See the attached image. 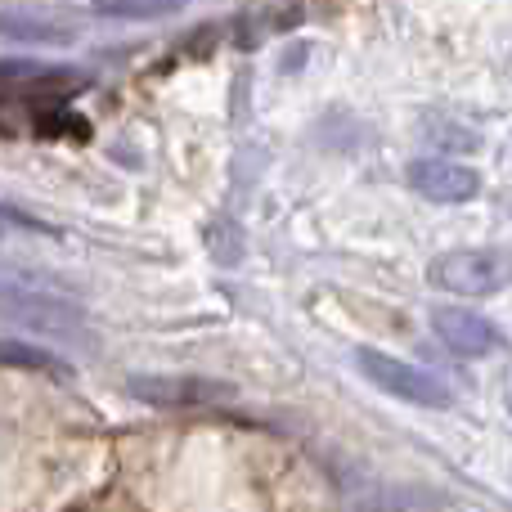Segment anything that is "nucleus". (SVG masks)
I'll return each mask as SVG.
<instances>
[{
    "instance_id": "1",
    "label": "nucleus",
    "mask_w": 512,
    "mask_h": 512,
    "mask_svg": "<svg viewBox=\"0 0 512 512\" xmlns=\"http://www.w3.org/2000/svg\"><path fill=\"white\" fill-rule=\"evenodd\" d=\"M351 360L373 387L396 396V400H405V405H423V409H450L454 405L450 387H445L436 373L418 369V364L400 360V355H387V351H378V346H355Z\"/></svg>"
},
{
    "instance_id": "2",
    "label": "nucleus",
    "mask_w": 512,
    "mask_h": 512,
    "mask_svg": "<svg viewBox=\"0 0 512 512\" xmlns=\"http://www.w3.org/2000/svg\"><path fill=\"white\" fill-rule=\"evenodd\" d=\"M432 283L459 297H495L512 288V252L508 248H454L432 261Z\"/></svg>"
},
{
    "instance_id": "3",
    "label": "nucleus",
    "mask_w": 512,
    "mask_h": 512,
    "mask_svg": "<svg viewBox=\"0 0 512 512\" xmlns=\"http://www.w3.org/2000/svg\"><path fill=\"white\" fill-rule=\"evenodd\" d=\"M0 306H5L14 319L32 324V328L90 342L86 337V310H81L72 297H63L59 288H27V279H0Z\"/></svg>"
},
{
    "instance_id": "4",
    "label": "nucleus",
    "mask_w": 512,
    "mask_h": 512,
    "mask_svg": "<svg viewBox=\"0 0 512 512\" xmlns=\"http://www.w3.org/2000/svg\"><path fill=\"white\" fill-rule=\"evenodd\" d=\"M409 189L414 194H423L427 203H472V198L481 194V176L472 167H463V162H450V158H418L409 162L405 171Z\"/></svg>"
},
{
    "instance_id": "5",
    "label": "nucleus",
    "mask_w": 512,
    "mask_h": 512,
    "mask_svg": "<svg viewBox=\"0 0 512 512\" xmlns=\"http://www.w3.org/2000/svg\"><path fill=\"white\" fill-rule=\"evenodd\" d=\"M432 328L450 351L468 355V360H481V355L499 351V333L486 315L477 310H463V306H436L432 310Z\"/></svg>"
},
{
    "instance_id": "6",
    "label": "nucleus",
    "mask_w": 512,
    "mask_h": 512,
    "mask_svg": "<svg viewBox=\"0 0 512 512\" xmlns=\"http://www.w3.org/2000/svg\"><path fill=\"white\" fill-rule=\"evenodd\" d=\"M131 396L149 405H207V400H225L230 387L207 378H131Z\"/></svg>"
},
{
    "instance_id": "7",
    "label": "nucleus",
    "mask_w": 512,
    "mask_h": 512,
    "mask_svg": "<svg viewBox=\"0 0 512 512\" xmlns=\"http://www.w3.org/2000/svg\"><path fill=\"white\" fill-rule=\"evenodd\" d=\"M0 32L14 36V41L68 45V41H77V18L50 14V9H5V14H0Z\"/></svg>"
},
{
    "instance_id": "8",
    "label": "nucleus",
    "mask_w": 512,
    "mask_h": 512,
    "mask_svg": "<svg viewBox=\"0 0 512 512\" xmlns=\"http://www.w3.org/2000/svg\"><path fill=\"white\" fill-rule=\"evenodd\" d=\"M99 18H126V23H140V18H171L180 14V0H95Z\"/></svg>"
},
{
    "instance_id": "9",
    "label": "nucleus",
    "mask_w": 512,
    "mask_h": 512,
    "mask_svg": "<svg viewBox=\"0 0 512 512\" xmlns=\"http://www.w3.org/2000/svg\"><path fill=\"white\" fill-rule=\"evenodd\" d=\"M0 364H27V369H54V355L41 346H23V342H0Z\"/></svg>"
},
{
    "instance_id": "10",
    "label": "nucleus",
    "mask_w": 512,
    "mask_h": 512,
    "mask_svg": "<svg viewBox=\"0 0 512 512\" xmlns=\"http://www.w3.org/2000/svg\"><path fill=\"white\" fill-rule=\"evenodd\" d=\"M14 225H18V221H14V212H5V207H0V239H5V234L14 230Z\"/></svg>"
},
{
    "instance_id": "11",
    "label": "nucleus",
    "mask_w": 512,
    "mask_h": 512,
    "mask_svg": "<svg viewBox=\"0 0 512 512\" xmlns=\"http://www.w3.org/2000/svg\"><path fill=\"white\" fill-rule=\"evenodd\" d=\"M508 409H512V382H508Z\"/></svg>"
},
{
    "instance_id": "12",
    "label": "nucleus",
    "mask_w": 512,
    "mask_h": 512,
    "mask_svg": "<svg viewBox=\"0 0 512 512\" xmlns=\"http://www.w3.org/2000/svg\"><path fill=\"white\" fill-rule=\"evenodd\" d=\"M508 63H512V59H508Z\"/></svg>"
}]
</instances>
